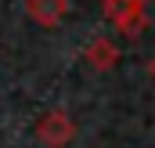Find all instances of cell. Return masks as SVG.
<instances>
[{"instance_id":"obj_1","label":"cell","mask_w":155,"mask_h":148,"mask_svg":"<svg viewBox=\"0 0 155 148\" xmlns=\"http://www.w3.org/2000/svg\"><path fill=\"white\" fill-rule=\"evenodd\" d=\"M105 11H108V18L116 22L119 33H126V36H137L141 29H144V7H141V0H105Z\"/></svg>"},{"instance_id":"obj_2","label":"cell","mask_w":155,"mask_h":148,"mask_svg":"<svg viewBox=\"0 0 155 148\" xmlns=\"http://www.w3.org/2000/svg\"><path fill=\"white\" fill-rule=\"evenodd\" d=\"M72 119L65 116V112H47L43 119L36 123V137L43 141L47 148H61V145H69L72 141Z\"/></svg>"},{"instance_id":"obj_3","label":"cell","mask_w":155,"mask_h":148,"mask_svg":"<svg viewBox=\"0 0 155 148\" xmlns=\"http://www.w3.org/2000/svg\"><path fill=\"white\" fill-rule=\"evenodd\" d=\"M65 7H69L65 0H29V18L51 29V25H58V22H61Z\"/></svg>"},{"instance_id":"obj_4","label":"cell","mask_w":155,"mask_h":148,"mask_svg":"<svg viewBox=\"0 0 155 148\" xmlns=\"http://www.w3.org/2000/svg\"><path fill=\"white\" fill-rule=\"evenodd\" d=\"M87 62H90L97 72H108V69L116 65V47H112L108 40H90V47H87Z\"/></svg>"},{"instance_id":"obj_5","label":"cell","mask_w":155,"mask_h":148,"mask_svg":"<svg viewBox=\"0 0 155 148\" xmlns=\"http://www.w3.org/2000/svg\"><path fill=\"white\" fill-rule=\"evenodd\" d=\"M152 76H155V58H152Z\"/></svg>"},{"instance_id":"obj_6","label":"cell","mask_w":155,"mask_h":148,"mask_svg":"<svg viewBox=\"0 0 155 148\" xmlns=\"http://www.w3.org/2000/svg\"><path fill=\"white\" fill-rule=\"evenodd\" d=\"M141 4H144V0H141Z\"/></svg>"}]
</instances>
